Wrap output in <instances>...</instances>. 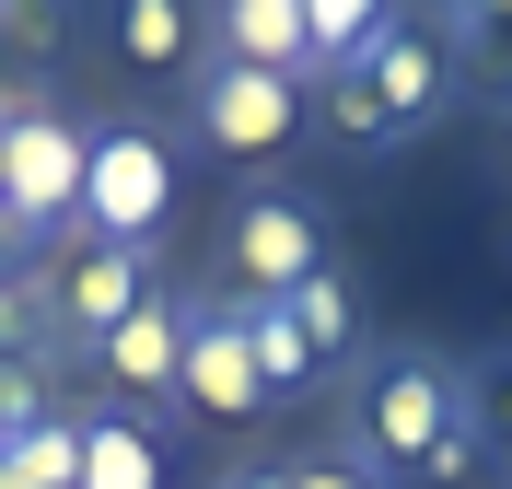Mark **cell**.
<instances>
[{"label": "cell", "instance_id": "obj_3", "mask_svg": "<svg viewBox=\"0 0 512 489\" xmlns=\"http://www.w3.org/2000/svg\"><path fill=\"white\" fill-rule=\"evenodd\" d=\"M82 163H94V129L70 105H0V210H12V245H59L82 222Z\"/></svg>", "mask_w": 512, "mask_h": 489}, {"label": "cell", "instance_id": "obj_14", "mask_svg": "<svg viewBox=\"0 0 512 489\" xmlns=\"http://www.w3.org/2000/svg\"><path fill=\"white\" fill-rule=\"evenodd\" d=\"M280 315L303 326V350H315L326 373H338V361H361V303H350V280H338V268L291 280V292H280Z\"/></svg>", "mask_w": 512, "mask_h": 489}, {"label": "cell", "instance_id": "obj_12", "mask_svg": "<svg viewBox=\"0 0 512 489\" xmlns=\"http://www.w3.org/2000/svg\"><path fill=\"white\" fill-rule=\"evenodd\" d=\"M233 326H245V361H256V385H268V408H280V396H303L326 373L315 350H303V326L280 315V303H256V292H233Z\"/></svg>", "mask_w": 512, "mask_h": 489}, {"label": "cell", "instance_id": "obj_16", "mask_svg": "<svg viewBox=\"0 0 512 489\" xmlns=\"http://www.w3.org/2000/svg\"><path fill=\"white\" fill-rule=\"evenodd\" d=\"M431 35H443L454 59H501V47H512V0H443Z\"/></svg>", "mask_w": 512, "mask_h": 489}, {"label": "cell", "instance_id": "obj_13", "mask_svg": "<svg viewBox=\"0 0 512 489\" xmlns=\"http://www.w3.org/2000/svg\"><path fill=\"white\" fill-rule=\"evenodd\" d=\"M117 59L128 70H187L198 59V0H117Z\"/></svg>", "mask_w": 512, "mask_h": 489}, {"label": "cell", "instance_id": "obj_1", "mask_svg": "<svg viewBox=\"0 0 512 489\" xmlns=\"http://www.w3.org/2000/svg\"><path fill=\"white\" fill-rule=\"evenodd\" d=\"M338 455L361 478H419V489H454L478 466V385L466 361L443 350H373L350 373V408H338Z\"/></svg>", "mask_w": 512, "mask_h": 489}, {"label": "cell", "instance_id": "obj_22", "mask_svg": "<svg viewBox=\"0 0 512 489\" xmlns=\"http://www.w3.org/2000/svg\"><path fill=\"white\" fill-rule=\"evenodd\" d=\"M0 105H12V94H0Z\"/></svg>", "mask_w": 512, "mask_h": 489}, {"label": "cell", "instance_id": "obj_4", "mask_svg": "<svg viewBox=\"0 0 512 489\" xmlns=\"http://www.w3.org/2000/svg\"><path fill=\"white\" fill-rule=\"evenodd\" d=\"M175 222V140L140 129V117H117V129H94V163H82V222L94 245H140L152 257V233Z\"/></svg>", "mask_w": 512, "mask_h": 489}, {"label": "cell", "instance_id": "obj_5", "mask_svg": "<svg viewBox=\"0 0 512 489\" xmlns=\"http://www.w3.org/2000/svg\"><path fill=\"white\" fill-rule=\"evenodd\" d=\"M222 268H233V292L280 303L291 280H315V268H326V222L303 210V198L256 187V198H233V222H222Z\"/></svg>", "mask_w": 512, "mask_h": 489}, {"label": "cell", "instance_id": "obj_9", "mask_svg": "<svg viewBox=\"0 0 512 489\" xmlns=\"http://www.w3.org/2000/svg\"><path fill=\"white\" fill-rule=\"evenodd\" d=\"M140 292H152V257H140V245H94V233H82V257L47 280V338L94 350V338H105V326H117Z\"/></svg>", "mask_w": 512, "mask_h": 489}, {"label": "cell", "instance_id": "obj_15", "mask_svg": "<svg viewBox=\"0 0 512 489\" xmlns=\"http://www.w3.org/2000/svg\"><path fill=\"white\" fill-rule=\"evenodd\" d=\"M384 24H396V0H303V35H315V82H326V70H350Z\"/></svg>", "mask_w": 512, "mask_h": 489}, {"label": "cell", "instance_id": "obj_8", "mask_svg": "<svg viewBox=\"0 0 512 489\" xmlns=\"http://www.w3.org/2000/svg\"><path fill=\"white\" fill-rule=\"evenodd\" d=\"M175 361H187V292L152 280V292L94 338V373L117 385V408H128V396H140V408H175Z\"/></svg>", "mask_w": 512, "mask_h": 489}, {"label": "cell", "instance_id": "obj_10", "mask_svg": "<svg viewBox=\"0 0 512 489\" xmlns=\"http://www.w3.org/2000/svg\"><path fill=\"white\" fill-rule=\"evenodd\" d=\"M210 59L280 70V82H315V35H303V0H210Z\"/></svg>", "mask_w": 512, "mask_h": 489}, {"label": "cell", "instance_id": "obj_17", "mask_svg": "<svg viewBox=\"0 0 512 489\" xmlns=\"http://www.w3.org/2000/svg\"><path fill=\"white\" fill-rule=\"evenodd\" d=\"M35 350H47V292L24 268H0V361H35Z\"/></svg>", "mask_w": 512, "mask_h": 489}, {"label": "cell", "instance_id": "obj_2", "mask_svg": "<svg viewBox=\"0 0 512 489\" xmlns=\"http://www.w3.org/2000/svg\"><path fill=\"white\" fill-rule=\"evenodd\" d=\"M443 117H454V47L431 24H408V12L350 70H326V129L350 140V152H396V140L443 129Z\"/></svg>", "mask_w": 512, "mask_h": 489}, {"label": "cell", "instance_id": "obj_18", "mask_svg": "<svg viewBox=\"0 0 512 489\" xmlns=\"http://www.w3.org/2000/svg\"><path fill=\"white\" fill-rule=\"evenodd\" d=\"M291 489H373V478H361V466L326 443V455H291Z\"/></svg>", "mask_w": 512, "mask_h": 489}, {"label": "cell", "instance_id": "obj_21", "mask_svg": "<svg viewBox=\"0 0 512 489\" xmlns=\"http://www.w3.org/2000/svg\"><path fill=\"white\" fill-rule=\"evenodd\" d=\"M0 12H35V0H0Z\"/></svg>", "mask_w": 512, "mask_h": 489}, {"label": "cell", "instance_id": "obj_7", "mask_svg": "<svg viewBox=\"0 0 512 489\" xmlns=\"http://www.w3.org/2000/svg\"><path fill=\"white\" fill-rule=\"evenodd\" d=\"M175 408L187 420H256L268 408V385H256L245 361V326H233V292H187V361H175Z\"/></svg>", "mask_w": 512, "mask_h": 489}, {"label": "cell", "instance_id": "obj_6", "mask_svg": "<svg viewBox=\"0 0 512 489\" xmlns=\"http://www.w3.org/2000/svg\"><path fill=\"white\" fill-rule=\"evenodd\" d=\"M198 140L233 163H268L291 129H303V82H280V70H245V59H210L198 70V94H187Z\"/></svg>", "mask_w": 512, "mask_h": 489}, {"label": "cell", "instance_id": "obj_11", "mask_svg": "<svg viewBox=\"0 0 512 489\" xmlns=\"http://www.w3.org/2000/svg\"><path fill=\"white\" fill-rule=\"evenodd\" d=\"M82 489H163V431L128 420V408H94L82 420Z\"/></svg>", "mask_w": 512, "mask_h": 489}, {"label": "cell", "instance_id": "obj_20", "mask_svg": "<svg viewBox=\"0 0 512 489\" xmlns=\"http://www.w3.org/2000/svg\"><path fill=\"white\" fill-rule=\"evenodd\" d=\"M222 489H291V466H245V478H222Z\"/></svg>", "mask_w": 512, "mask_h": 489}, {"label": "cell", "instance_id": "obj_19", "mask_svg": "<svg viewBox=\"0 0 512 489\" xmlns=\"http://www.w3.org/2000/svg\"><path fill=\"white\" fill-rule=\"evenodd\" d=\"M478 431H512V361L489 373V396H478Z\"/></svg>", "mask_w": 512, "mask_h": 489}]
</instances>
